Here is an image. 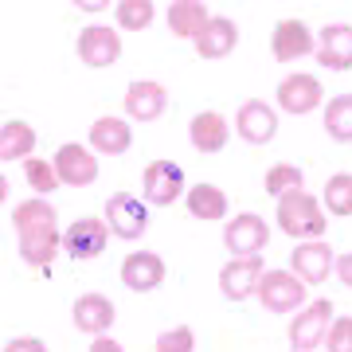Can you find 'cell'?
<instances>
[{"label":"cell","mask_w":352,"mask_h":352,"mask_svg":"<svg viewBox=\"0 0 352 352\" xmlns=\"http://www.w3.org/2000/svg\"><path fill=\"white\" fill-rule=\"evenodd\" d=\"M266 196H274V200H282V196H289V192L302 188V168L298 164H274L270 173H266Z\"/></svg>","instance_id":"27"},{"label":"cell","mask_w":352,"mask_h":352,"mask_svg":"<svg viewBox=\"0 0 352 352\" xmlns=\"http://www.w3.org/2000/svg\"><path fill=\"white\" fill-rule=\"evenodd\" d=\"M258 302L270 314H289V309H302L305 302V282L294 270H266L258 282Z\"/></svg>","instance_id":"3"},{"label":"cell","mask_w":352,"mask_h":352,"mask_svg":"<svg viewBox=\"0 0 352 352\" xmlns=\"http://www.w3.org/2000/svg\"><path fill=\"white\" fill-rule=\"evenodd\" d=\"M289 263H294V274L302 278L305 286H321L337 270V254H333L329 243L309 239V243H298V251L289 254Z\"/></svg>","instance_id":"8"},{"label":"cell","mask_w":352,"mask_h":352,"mask_svg":"<svg viewBox=\"0 0 352 352\" xmlns=\"http://www.w3.org/2000/svg\"><path fill=\"white\" fill-rule=\"evenodd\" d=\"M278 227L286 231V235H294V239H321L325 235V212H321V204L309 196L305 188L289 192V196H282L278 200Z\"/></svg>","instance_id":"2"},{"label":"cell","mask_w":352,"mask_h":352,"mask_svg":"<svg viewBox=\"0 0 352 352\" xmlns=\"http://www.w3.org/2000/svg\"><path fill=\"white\" fill-rule=\"evenodd\" d=\"M90 145L98 153L118 157V153H126L129 145H133V129H129L122 118H98V122L90 126Z\"/></svg>","instance_id":"23"},{"label":"cell","mask_w":352,"mask_h":352,"mask_svg":"<svg viewBox=\"0 0 352 352\" xmlns=\"http://www.w3.org/2000/svg\"><path fill=\"white\" fill-rule=\"evenodd\" d=\"M106 239H110V223H102L94 215H82L63 231V251L78 263H87V258H98L106 251Z\"/></svg>","instance_id":"5"},{"label":"cell","mask_w":352,"mask_h":352,"mask_svg":"<svg viewBox=\"0 0 352 352\" xmlns=\"http://www.w3.org/2000/svg\"><path fill=\"white\" fill-rule=\"evenodd\" d=\"M212 24V12L204 0H173L168 4V28H173L180 39H196L204 36V28Z\"/></svg>","instance_id":"19"},{"label":"cell","mask_w":352,"mask_h":352,"mask_svg":"<svg viewBox=\"0 0 352 352\" xmlns=\"http://www.w3.org/2000/svg\"><path fill=\"white\" fill-rule=\"evenodd\" d=\"M164 110H168V94H164L161 82L141 78V82H133L126 90V113L133 122H157Z\"/></svg>","instance_id":"18"},{"label":"cell","mask_w":352,"mask_h":352,"mask_svg":"<svg viewBox=\"0 0 352 352\" xmlns=\"http://www.w3.org/2000/svg\"><path fill=\"white\" fill-rule=\"evenodd\" d=\"M337 274H340V282L352 289V254H340L337 258Z\"/></svg>","instance_id":"34"},{"label":"cell","mask_w":352,"mask_h":352,"mask_svg":"<svg viewBox=\"0 0 352 352\" xmlns=\"http://www.w3.org/2000/svg\"><path fill=\"white\" fill-rule=\"evenodd\" d=\"M325 208L333 215H352V176L349 173L329 176V184H325Z\"/></svg>","instance_id":"28"},{"label":"cell","mask_w":352,"mask_h":352,"mask_svg":"<svg viewBox=\"0 0 352 352\" xmlns=\"http://www.w3.org/2000/svg\"><path fill=\"white\" fill-rule=\"evenodd\" d=\"M122 55V39L113 28H87L78 32V59L87 67H113Z\"/></svg>","instance_id":"15"},{"label":"cell","mask_w":352,"mask_h":352,"mask_svg":"<svg viewBox=\"0 0 352 352\" xmlns=\"http://www.w3.org/2000/svg\"><path fill=\"white\" fill-rule=\"evenodd\" d=\"M90 352H126L118 340H110V337H94V344H90Z\"/></svg>","instance_id":"35"},{"label":"cell","mask_w":352,"mask_h":352,"mask_svg":"<svg viewBox=\"0 0 352 352\" xmlns=\"http://www.w3.org/2000/svg\"><path fill=\"white\" fill-rule=\"evenodd\" d=\"M106 223H110L113 235H122V239H141L145 235V227H149V208L126 192H118L106 200Z\"/></svg>","instance_id":"9"},{"label":"cell","mask_w":352,"mask_h":352,"mask_svg":"<svg viewBox=\"0 0 352 352\" xmlns=\"http://www.w3.org/2000/svg\"><path fill=\"white\" fill-rule=\"evenodd\" d=\"M266 239H270V227H266L263 215H254V212L235 215V219L227 223V231H223L227 251L235 254V258H251V254H258L266 247Z\"/></svg>","instance_id":"6"},{"label":"cell","mask_w":352,"mask_h":352,"mask_svg":"<svg viewBox=\"0 0 352 352\" xmlns=\"http://www.w3.org/2000/svg\"><path fill=\"white\" fill-rule=\"evenodd\" d=\"M192 349H196V333L188 325H176L157 337V352H192Z\"/></svg>","instance_id":"31"},{"label":"cell","mask_w":352,"mask_h":352,"mask_svg":"<svg viewBox=\"0 0 352 352\" xmlns=\"http://www.w3.org/2000/svg\"><path fill=\"white\" fill-rule=\"evenodd\" d=\"M184 188V173H180V164L173 161H153L145 168V200L153 208H168V204L180 196Z\"/></svg>","instance_id":"13"},{"label":"cell","mask_w":352,"mask_h":352,"mask_svg":"<svg viewBox=\"0 0 352 352\" xmlns=\"http://www.w3.org/2000/svg\"><path fill=\"white\" fill-rule=\"evenodd\" d=\"M263 258L251 254V258H231V263L219 270V289H223L227 302H247L251 294H258V282H263Z\"/></svg>","instance_id":"7"},{"label":"cell","mask_w":352,"mask_h":352,"mask_svg":"<svg viewBox=\"0 0 352 352\" xmlns=\"http://www.w3.org/2000/svg\"><path fill=\"white\" fill-rule=\"evenodd\" d=\"M122 282H126L133 294H149L164 282V258L157 251H138L122 263Z\"/></svg>","instance_id":"16"},{"label":"cell","mask_w":352,"mask_h":352,"mask_svg":"<svg viewBox=\"0 0 352 352\" xmlns=\"http://www.w3.org/2000/svg\"><path fill=\"white\" fill-rule=\"evenodd\" d=\"M118 317H113V302L110 298H102V294H82L75 302V325L90 337H106V329L113 325Z\"/></svg>","instance_id":"20"},{"label":"cell","mask_w":352,"mask_h":352,"mask_svg":"<svg viewBox=\"0 0 352 352\" xmlns=\"http://www.w3.org/2000/svg\"><path fill=\"white\" fill-rule=\"evenodd\" d=\"M36 149V129L28 122H4L0 129V161H28Z\"/></svg>","instance_id":"24"},{"label":"cell","mask_w":352,"mask_h":352,"mask_svg":"<svg viewBox=\"0 0 352 352\" xmlns=\"http://www.w3.org/2000/svg\"><path fill=\"white\" fill-rule=\"evenodd\" d=\"M317 51V39L309 36V28L302 20H282L274 28V36H270V55H274L278 63H294V59H302Z\"/></svg>","instance_id":"12"},{"label":"cell","mask_w":352,"mask_h":352,"mask_svg":"<svg viewBox=\"0 0 352 352\" xmlns=\"http://www.w3.org/2000/svg\"><path fill=\"white\" fill-rule=\"evenodd\" d=\"M12 223H16V235H20V254H24L28 266L36 270H47L55 251L63 247L59 239V223H55V208L47 200H24L20 208L12 212Z\"/></svg>","instance_id":"1"},{"label":"cell","mask_w":352,"mask_h":352,"mask_svg":"<svg viewBox=\"0 0 352 352\" xmlns=\"http://www.w3.org/2000/svg\"><path fill=\"white\" fill-rule=\"evenodd\" d=\"M188 212L196 215V219H208V223L223 219L227 215V192L215 188V184H196V188L188 192Z\"/></svg>","instance_id":"25"},{"label":"cell","mask_w":352,"mask_h":352,"mask_svg":"<svg viewBox=\"0 0 352 352\" xmlns=\"http://www.w3.org/2000/svg\"><path fill=\"white\" fill-rule=\"evenodd\" d=\"M188 133H192V145H196L200 153H219L227 145V138H231L227 118H223V113H215V110L196 113V118H192V126H188Z\"/></svg>","instance_id":"22"},{"label":"cell","mask_w":352,"mask_h":352,"mask_svg":"<svg viewBox=\"0 0 352 352\" xmlns=\"http://www.w3.org/2000/svg\"><path fill=\"white\" fill-rule=\"evenodd\" d=\"M113 16L126 32H141L145 24H153V4L149 0H122V4H113Z\"/></svg>","instance_id":"29"},{"label":"cell","mask_w":352,"mask_h":352,"mask_svg":"<svg viewBox=\"0 0 352 352\" xmlns=\"http://www.w3.org/2000/svg\"><path fill=\"white\" fill-rule=\"evenodd\" d=\"M317 63L325 71H352V28L329 24L317 36Z\"/></svg>","instance_id":"11"},{"label":"cell","mask_w":352,"mask_h":352,"mask_svg":"<svg viewBox=\"0 0 352 352\" xmlns=\"http://www.w3.org/2000/svg\"><path fill=\"white\" fill-rule=\"evenodd\" d=\"M4 352H47V344H43V340H36V337H16V340H8V344H4Z\"/></svg>","instance_id":"33"},{"label":"cell","mask_w":352,"mask_h":352,"mask_svg":"<svg viewBox=\"0 0 352 352\" xmlns=\"http://www.w3.org/2000/svg\"><path fill=\"white\" fill-rule=\"evenodd\" d=\"M24 176H28V184H32L39 196H47V192L59 188V173H55V164H51V161L28 157V161H24Z\"/></svg>","instance_id":"30"},{"label":"cell","mask_w":352,"mask_h":352,"mask_svg":"<svg viewBox=\"0 0 352 352\" xmlns=\"http://www.w3.org/2000/svg\"><path fill=\"white\" fill-rule=\"evenodd\" d=\"M329 329H333V302L321 298L289 321V344H294V352H314L329 337Z\"/></svg>","instance_id":"4"},{"label":"cell","mask_w":352,"mask_h":352,"mask_svg":"<svg viewBox=\"0 0 352 352\" xmlns=\"http://www.w3.org/2000/svg\"><path fill=\"white\" fill-rule=\"evenodd\" d=\"M239 43V28L235 20H227V16H212V24L204 28V36L196 39V51H200V59H227L231 51Z\"/></svg>","instance_id":"21"},{"label":"cell","mask_w":352,"mask_h":352,"mask_svg":"<svg viewBox=\"0 0 352 352\" xmlns=\"http://www.w3.org/2000/svg\"><path fill=\"white\" fill-rule=\"evenodd\" d=\"M235 126H239V138L251 141V145H266V141L278 133V113L266 106V102L251 98L239 106V118H235Z\"/></svg>","instance_id":"17"},{"label":"cell","mask_w":352,"mask_h":352,"mask_svg":"<svg viewBox=\"0 0 352 352\" xmlns=\"http://www.w3.org/2000/svg\"><path fill=\"white\" fill-rule=\"evenodd\" d=\"M55 173H59V180L63 184H71V188H87V184H94L98 180V161H94V153L87 149V145H59V153H55Z\"/></svg>","instance_id":"10"},{"label":"cell","mask_w":352,"mask_h":352,"mask_svg":"<svg viewBox=\"0 0 352 352\" xmlns=\"http://www.w3.org/2000/svg\"><path fill=\"white\" fill-rule=\"evenodd\" d=\"M321 98H325V90L314 75H286L278 87V106L286 113H309L321 106Z\"/></svg>","instance_id":"14"},{"label":"cell","mask_w":352,"mask_h":352,"mask_svg":"<svg viewBox=\"0 0 352 352\" xmlns=\"http://www.w3.org/2000/svg\"><path fill=\"white\" fill-rule=\"evenodd\" d=\"M325 133L333 141H352V94H337L325 106Z\"/></svg>","instance_id":"26"},{"label":"cell","mask_w":352,"mask_h":352,"mask_svg":"<svg viewBox=\"0 0 352 352\" xmlns=\"http://www.w3.org/2000/svg\"><path fill=\"white\" fill-rule=\"evenodd\" d=\"M325 344H329V352H352V317H340V321H333Z\"/></svg>","instance_id":"32"}]
</instances>
